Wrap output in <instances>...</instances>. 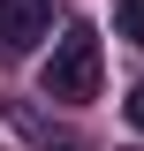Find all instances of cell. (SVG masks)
<instances>
[{"label":"cell","mask_w":144,"mask_h":151,"mask_svg":"<svg viewBox=\"0 0 144 151\" xmlns=\"http://www.w3.org/2000/svg\"><path fill=\"white\" fill-rule=\"evenodd\" d=\"M38 91L61 98V106L99 98V30H91V23H68V30L53 38V53H46V68H38Z\"/></svg>","instance_id":"obj_1"},{"label":"cell","mask_w":144,"mask_h":151,"mask_svg":"<svg viewBox=\"0 0 144 151\" xmlns=\"http://www.w3.org/2000/svg\"><path fill=\"white\" fill-rule=\"evenodd\" d=\"M53 30V0H0V53H31Z\"/></svg>","instance_id":"obj_2"},{"label":"cell","mask_w":144,"mask_h":151,"mask_svg":"<svg viewBox=\"0 0 144 151\" xmlns=\"http://www.w3.org/2000/svg\"><path fill=\"white\" fill-rule=\"evenodd\" d=\"M114 38L144 45V0H114Z\"/></svg>","instance_id":"obj_3"},{"label":"cell","mask_w":144,"mask_h":151,"mask_svg":"<svg viewBox=\"0 0 144 151\" xmlns=\"http://www.w3.org/2000/svg\"><path fill=\"white\" fill-rule=\"evenodd\" d=\"M121 113H129V129L144 136V83H137V91H129V106H121Z\"/></svg>","instance_id":"obj_4"},{"label":"cell","mask_w":144,"mask_h":151,"mask_svg":"<svg viewBox=\"0 0 144 151\" xmlns=\"http://www.w3.org/2000/svg\"><path fill=\"white\" fill-rule=\"evenodd\" d=\"M46 151H84V144H76V136H61V144H46Z\"/></svg>","instance_id":"obj_5"}]
</instances>
